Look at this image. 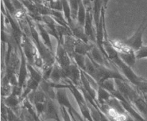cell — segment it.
Listing matches in <instances>:
<instances>
[{
    "mask_svg": "<svg viewBox=\"0 0 147 121\" xmlns=\"http://www.w3.org/2000/svg\"><path fill=\"white\" fill-rule=\"evenodd\" d=\"M147 27V18L145 17L144 19L143 22L141 24V25L139 26V27L138 28V30H136V32L134 34L133 36L130 37L129 39H126V40H121V42L123 44H124L125 46L128 47H130L131 49L134 50L135 52L139 50L143 44V34L145 30Z\"/></svg>",
    "mask_w": 147,
    "mask_h": 121,
    "instance_id": "obj_1",
    "label": "cell"
},
{
    "mask_svg": "<svg viewBox=\"0 0 147 121\" xmlns=\"http://www.w3.org/2000/svg\"><path fill=\"white\" fill-rule=\"evenodd\" d=\"M111 42L116 50L121 59L131 67H133L137 60L134 50L122 44L121 40H111Z\"/></svg>",
    "mask_w": 147,
    "mask_h": 121,
    "instance_id": "obj_2",
    "label": "cell"
},
{
    "mask_svg": "<svg viewBox=\"0 0 147 121\" xmlns=\"http://www.w3.org/2000/svg\"><path fill=\"white\" fill-rule=\"evenodd\" d=\"M62 70L65 80H69L76 86H80L81 83V70L73 60L68 67L62 68Z\"/></svg>",
    "mask_w": 147,
    "mask_h": 121,
    "instance_id": "obj_3",
    "label": "cell"
},
{
    "mask_svg": "<svg viewBox=\"0 0 147 121\" xmlns=\"http://www.w3.org/2000/svg\"><path fill=\"white\" fill-rule=\"evenodd\" d=\"M63 39L60 38V40L57 42V49H56V52H55V60L56 62L59 64V65L62 67H67L70 65L73 62V60L67 51L65 49L64 45H63Z\"/></svg>",
    "mask_w": 147,
    "mask_h": 121,
    "instance_id": "obj_4",
    "label": "cell"
},
{
    "mask_svg": "<svg viewBox=\"0 0 147 121\" xmlns=\"http://www.w3.org/2000/svg\"><path fill=\"white\" fill-rule=\"evenodd\" d=\"M93 22L94 21H93L92 9H87V12H86V21L84 24L85 32L90 42L96 44V31L95 25H93Z\"/></svg>",
    "mask_w": 147,
    "mask_h": 121,
    "instance_id": "obj_5",
    "label": "cell"
},
{
    "mask_svg": "<svg viewBox=\"0 0 147 121\" xmlns=\"http://www.w3.org/2000/svg\"><path fill=\"white\" fill-rule=\"evenodd\" d=\"M69 27H70V30H71L72 33H73V36L76 38L81 40L83 41L86 42H89L90 40L88 38L87 35L85 32L84 27L78 23L77 20L72 19L71 22L69 23Z\"/></svg>",
    "mask_w": 147,
    "mask_h": 121,
    "instance_id": "obj_6",
    "label": "cell"
},
{
    "mask_svg": "<svg viewBox=\"0 0 147 121\" xmlns=\"http://www.w3.org/2000/svg\"><path fill=\"white\" fill-rule=\"evenodd\" d=\"M36 27H37V30L39 32V34H40V37H41L42 41L43 42V43L45 44V45L50 50L53 52H54V50H53V47L52 45V42L51 39H50V35L48 33V32L46 30L44 24H41V22H37L35 21Z\"/></svg>",
    "mask_w": 147,
    "mask_h": 121,
    "instance_id": "obj_7",
    "label": "cell"
},
{
    "mask_svg": "<svg viewBox=\"0 0 147 121\" xmlns=\"http://www.w3.org/2000/svg\"><path fill=\"white\" fill-rule=\"evenodd\" d=\"M43 115H44L45 119H53V120L57 121H60L53 100L49 98V97H47V101H46L45 110Z\"/></svg>",
    "mask_w": 147,
    "mask_h": 121,
    "instance_id": "obj_8",
    "label": "cell"
},
{
    "mask_svg": "<svg viewBox=\"0 0 147 121\" xmlns=\"http://www.w3.org/2000/svg\"><path fill=\"white\" fill-rule=\"evenodd\" d=\"M95 43L86 42L76 38V45H75V52L76 54L87 55L89 52L92 50Z\"/></svg>",
    "mask_w": 147,
    "mask_h": 121,
    "instance_id": "obj_9",
    "label": "cell"
},
{
    "mask_svg": "<svg viewBox=\"0 0 147 121\" xmlns=\"http://www.w3.org/2000/svg\"><path fill=\"white\" fill-rule=\"evenodd\" d=\"M61 80H65V77L64 74H63L61 67L59 65L57 62H55V64L53 65V70H52L49 80L53 83H60Z\"/></svg>",
    "mask_w": 147,
    "mask_h": 121,
    "instance_id": "obj_10",
    "label": "cell"
},
{
    "mask_svg": "<svg viewBox=\"0 0 147 121\" xmlns=\"http://www.w3.org/2000/svg\"><path fill=\"white\" fill-rule=\"evenodd\" d=\"M76 38L73 35H66L63 39V45L65 49L68 53L71 59L73 58V55L76 54L75 52V45H76Z\"/></svg>",
    "mask_w": 147,
    "mask_h": 121,
    "instance_id": "obj_11",
    "label": "cell"
},
{
    "mask_svg": "<svg viewBox=\"0 0 147 121\" xmlns=\"http://www.w3.org/2000/svg\"><path fill=\"white\" fill-rule=\"evenodd\" d=\"M56 98H57L59 104L61 106H64V107L67 108V109H70L72 108L65 88L57 89V91L56 93Z\"/></svg>",
    "mask_w": 147,
    "mask_h": 121,
    "instance_id": "obj_12",
    "label": "cell"
},
{
    "mask_svg": "<svg viewBox=\"0 0 147 121\" xmlns=\"http://www.w3.org/2000/svg\"><path fill=\"white\" fill-rule=\"evenodd\" d=\"M97 95L98 100L100 102V104L103 105L105 102L109 100V99L112 97L113 95L111 93H109V92L108 91V90H106V89H104L103 87H101V86L98 85V87L97 90Z\"/></svg>",
    "mask_w": 147,
    "mask_h": 121,
    "instance_id": "obj_13",
    "label": "cell"
},
{
    "mask_svg": "<svg viewBox=\"0 0 147 121\" xmlns=\"http://www.w3.org/2000/svg\"><path fill=\"white\" fill-rule=\"evenodd\" d=\"M19 98L18 95H16L11 93L9 95L5 97V100L4 101H3V103L9 108L14 109L18 106L19 104Z\"/></svg>",
    "mask_w": 147,
    "mask_h": 121,
    "instance_id": "obj_14",
    "label": "cell"
},
{
    "mask_svg": "<svg viewBox=\"0 0 147 121\" xmlns=\"http://www.w3.org/2000/svg\"><path fill=\"white\" fill-rule=\"evenodd\" d=\"M27 69H28L29 76L32 77L34 80H35L36 81H37L38 83H40V82H41L43 79L42 73H40V72L35 68V67H34V65H32L29 64L28 63H27Z\"/></svg>",
    "mask_w": 147,
    "mask_h": 121,
    "instance_id": "obj_15",
    "label": "cell"
},
{
    "mask_svg": "<svg viewBox=\"0 0 147 121\" xmlns=\"http://www.w3.org/2000/svg\"><path fill=\"white\" fill-rule=\"evenodd\" d=\"M63 5V12L64 14L65 18L67 22L69 23L71 22L72 17H71V9H70V2L68 0H60Z\"/></svg>",
    "mask_w": 147,
    "mask_h": 121,
    "instance_id": "obj_16",
    "label": "cell"
},
{
    "mask_svg": "<svg viewBox=\"0 0 147 121\" xmlns=\"http://www.w3.org/2000/svg\"><path fill=\"white\" fill-rule=\"evenodd\" d=\"M86 55H82L76 53L72 58V60L78 66L79 68L84 72L86 71Z\"/></svg>",
    "mask_w": 147,
    "mask_h": 121,
    "instance_id": "obj_17",
    "label": "cell"
},
{
    "mask_svg": "<svg viewBox=\"0 0 147 121\" xmlns=\"http://www.w3.org/2000/svg\"><path fill=\"white\" fill-rule=\"evenodd\" d=\"M99 85L103 87V88L106 89V90H108L111 94L116 90V87H115V86H116V84H115V79H108V80H105L103 83L99 84Z\"/></svg>",
    "mask_w": 147,
    "mask_h": 121,
    "instance_id": "obj_18",
    "label": "cell"
},
{
    "mask_svg": "<svg viewBox=\"0 0 147 121\" xmlns=\"http://www.w3.org/2000/svg\"><path fill=\"white\" fill-rule=\"evenodd\" d=\"M71 9L72 19L77 20L78 11V0H68Z\"/></svg>",
    "mask_w": 147,
    "mask_h": 121,
    "instance_id": "obj_19",
    "label": "cell"
},
{
    "mask_svg": "<svg viewBox=\"0 0 147 121\" xmlns=\"http://www.w3.org/2000/svg\"><path fill=\"white\" fill-rule=\"evenodd\" d=\"M48 2V7L50 9L56 11H63V5L60 0H51L47 1Z\"/></svg>",
    "mask_w": 147,
    "mask_h": 121,
    "instance_id": "obj_20",
    "label": "cell"
},
{
    "mask_svg": "<svg viewBox=\"0 0 147 121\" xmlns=\"http://www.w3.org/2000/svg\"><path fill=\"white\" fill-rule=\"evenodd\" d=\"M3 3H4L5 8L8 11V12L11 14V16H14L17 13V10L14 8V5H13L12 2L11 0H1Z\"/></svg>",
    "mask_w": 147,
    "mask_h": 121,
    "instance_id": "obj_21",
    "label": "cell"
},
{
    "mask_svg": "<svg viewBox=\"0 0 147 121\" xmlns=\"http://www.w3.org/2000/svg\"><path fill=\"white\" fill-rule=\"evenodd\" d=\"M136 60L147 58V45H143L139 50L135 52Z\"/></svg>",
    "mask_w": 147,
    "mask_h": 121,
    "instance_id": "obj_22",
    "label": "cell"
},
{
    "mask_svg": "<svg viewBox=\"0 0 147 121\" xmlns=\"http://www.w3.org/2000/svg\"><path fill=\"white\" fill-rule=\"evenodd\" d=\"M84 4L85 7H86L87 9H92L93 7V0H82Z\"/></svg>",
    "mask_w": 147,
    "mask_h": 121,
    "instance_id": "obj_23",
    "label": "cell"
},
{
    "mask_svg": "<svg viewBox=\"0 0 147 121\" xmlns=\"http://www.w3.org/2000/svg\"><path fill=\"white\" fill-rule=\"evenodd\" d=\"M109 0H103V7L106 9V7H107L108 2H109Z\"/></svg>",
    "mask_w": 147,
    "mask_h": 121,
    "instance_id": "obj_24",
    "label": "cell"
}]
</instances>
